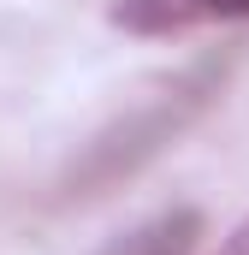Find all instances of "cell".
Here are the masks:
<instances>
[{
  "mask_svg": "<svg viewBox=\"0 0 249 255\" xmlns=\"http://www.w3.org/2000/svg\"><path fill=\"white\" fill-rule=\"evenodd\" d=\"M249 0H113V24L136 36H184L196 24H244Z\"/></svg>",
  "mask_w": 249,
  "mask_h": 255,
  "instance_id": "6da1fadb",
  "label": "cell"
},
{
  "mask_svg": "<svg viewBox=\"0 0 249 255\" xmlns=\"http://www.w3.org/2000/svg\"><path fill=\"white\" fill-rule=\"evenodd\" d=\"M196 238H202V214L196 208H166V214L142 220L136 232L113 238L101 255H196Z\"/></svg>",
  "mask_w": 249,
  "mask_h": 255,
  "instance_id": "7a4b0ae2",
  "label": "cell"
},
{
  "mask_svg": "<svg viewBox=\"0 0 249 255\" xmlns=\"http://www.w3.org/2000/svg\"><path fill=\"white\" fill-rule=\"evenodd\" d=\"M220 255H249V214L238 220V226H232V238L220 244Z\"/></svg>",
  "mask_w": 249,
  "mask_h": 255,
  "instance_id": "3957f363",
  "label": "cell"
}]
</instances>
